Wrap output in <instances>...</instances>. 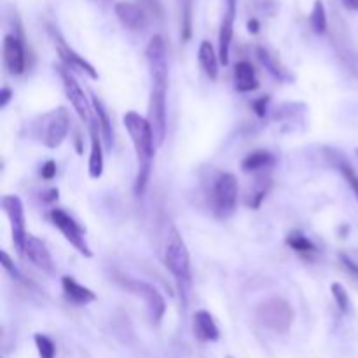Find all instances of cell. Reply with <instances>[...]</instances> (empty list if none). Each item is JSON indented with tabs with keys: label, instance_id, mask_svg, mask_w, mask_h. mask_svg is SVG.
<instances>
[{
	"label": "cell",
	"instance_id": "obj_1",
	"mask_svg": "<svg viewBox=\"0 0 358 358\" xmlns=\"http://www.w3.org/2000/svg\"><path fill=\"white\" fill-rule=\"evenodd\" d=\"M122 122H124V128L128 131L129 138H131L136 152L138 170H136L135 177V194L140 196L143 194L147 184H149L150 171H152L154 150H156V138H154V131L150 128L149 121L140 114H136V112H126Z\"/></svg>",
	"mask_w": 358,
	"mask_h": 358
},
{
	"label": "cell",
	"instance_id": "obj_2",
	"mask_svg": "<svg viewBox=\"0 0 358 358\" xmlns=\"http://www.w3.org/2000/svg\"><path fill=\"white\" fill-rule=\"evenodd\" d=\"M255 317L269 331L287 334L294 324V310L283 297H269L255 310Z\"/></svg>",
	"mask_w": 358,
	"mask_h": 358
},
{
	"label": "cell",
	"instance_id": "obj_3",
	"mask_svg": "<svg viewBox=\"0 0 358 358\" xmlns=\"http://www.w3.org/2000/svg\"><path fill=\"white\" fill-rule=\"evenodd\" d=\"M164 264L178 282L191 280V257H189L187 247H185L180 233L175 227H171L170 234H168L166 247H164Z\"/></svg>",
	"mask_w": 358,
	"mask_h": 358
},
{
	"label": "cell",
	"instance_id": "obj_4",
	"mask_svg": "<svg viewBox=\"0 0 358 358\" xmlns=\"http://www.w3.org/2000/svg\"><path fill=\"white\" fill-rule=\"evenodd\" d=\"M122 285H124L128 292L142 297V301L145 303L149 320L154 325H157L163 320L164 311H166V301H164V297L161 296V292L156 287L145 282H138V280H122Z\"/></svg>",
	"mask_w": 358,
	"mask_h": 358
},
{
	"label": "cell",
	"instance_id": "obj_5",
	"mask_svg": "<svg viewBox=\"0 0 358 358\" xmlns=\"http://www.w3.org/2000/svg\"><path fill=\"white\" fill-rule=\"evenodd\" d=\"M49 217H51L52 226L58 227L59 233L65 236V240L69 241L80 255H84V257L87 259L93 257V252H91L90 245H87L86 241V233H84L83 227H80L69 213L63 212V210L59 208H52Z\"/></svg>",
	"mask_w": 358,
	"mask_h": 358
},
{
	"label": "cell",
	"instance_id": "obj_6",
	"mask_svg": "<svg viewBox=\"0 0 358 358\" xmlns=\"http://www.w3.org/2000/svg\"><path fill=\"white\" fill-rule=\"evenodd\" d=\"M238 180L234 175L222 173L213 185V210L217 217L227 219L236 208Z\"/></svg>",
	"mask_w": 358,
	"mask_h": 358
},
{
	"label": "cell",
	"instance_id": "obj_7",
	"mask_svg": "<svg viewBox=\"0 0 358 358\" xmlns=\"http://www.w3.org/2000/svg\"><path fill=\"white\" fill-rule=\"evenodd\" d=\"M145 58L152 77V86L168 87V55L166 44L161 35H154L145 48Z\"/></svg>",
	"mask_w": 358,
	"mask_h": 358
},
{
	"label": "cell",
	"instance_id": "obj_8",
	"mask_svg": "<svg viewBox=\"0 0 358 358\" xmlns=\"http://www.w3.org/2000/svg\"><path fill=\"white\" fill-rule=\"evenodd\" d=\"M2 208L6 212L7 219L10 222L13 231V241L17 254H24V245H27V231H24V208L20 196L9 194L2 198Z\"/></svg>",
	"mask_w": 358,
	"mask_h": 358
},
{
	"label": "cell",
	"instance_id": "obj_9",
	"mask_svg": "<svg viewBox=\"0 0 358 358\" xmlns=\"http://www.w3.org/2000/svg\"><path fill=\"white\" fill-rule=\"evenodd\" d=\"M147 121L154 131L156 147L163 145L164 138H166V87L152 86Z\"/></svg>",
	"mask_w": 358,
	"mask_h": 358
},
{
	"label": "cell",
	"instance_id": "obj_10",
	"mask_svg": "<svg viewBox=\"0 0 358 358\" xmlns=\"http://www.w3.org/2000/svg\"><path fill=\"white\" fill-rule=\"evenodd\" d=\"M45 131L42 135V142L49 149H58L66 138L70 129V115L65 107H59L58 110H52L45 115Z\"/></svg>",
	"mask_w": 358,
	"mask_h": 358
},
{
	"label": "cell",
	"instance_id": "obj_11",
	"mask_svg": "<svg viewBox=\"0 0 358 358\" xmlns=\"http://www.w3.org/2000/svg\"><path fill=\"white\" fill-rule=\"evenodd\" d=\"M3 65L13 76H20L27 69V56H24V45L21 38L16 35H6L2 44Z\"/></svg>",
	"mask_w": 358,
	"mask_h": 358
},
{
	"label": "cell",
	"instance_id": "obj_12",
	"mask_svg": "<svg viewBox=\"0 0 358 358\" xmlns=\"http://www.w3.org/2000/svg\"><path fill=\"white\" fill-rule=\"evenodd\" d=\"M234 20H236V0H227L219 31V59L222 65L229 63V49L234 34Z\"/></svg>",
	"mask_w": 358,
	"mask_h": 358
},
{
	"label": "cell",
	"instance_id": "obj_13",
	"mask_svg": "<svg viewBox=\"0 0 358 358\" xmlns=\"http://www.w3.org/2000/svg\"><path fill=\"white\" fill-rule=\"evenodd\" d=\"M59 77H62L63 80L66 98L70 100L72 107L76 108L77 115H79L83 121H86L87 115H90V101H87V96L84 94V91L80 90L79 83H77L76 77L70 73V70L66 69H59Z\"/></svg>",
	"mask_w": 358,
	"mask_h": 358
},
{
	"label": "cell",
	"instance_id": "obj_14",
	"mask_svg": "<svg viewBox=\"0 0 358 358\" xmlns=\"http://www.w3.org/2000/svg\"><path fill=\"white\" fill-rule=\"evenodd\" d=\"M115 16L119 17V21L122 23V27H126L128 30L133 31H142L147 27V16L145 10L140 6L133 2H117L114 7Z\"/></svg>",
	"mask_w": 358,
	"mask_h": 358
},
{
	"label": "cell",
	"instance_id": "obj_15",
	"mask_svg": "<svg viewBox=\"0 0 358 358\" xmlns=\"http://www.w3.org/2000/svg\"><path fill=\"white\" fill-rule=\"evenodd\" d=\"M52 38H55V45H56V51H58L59 58L63 59V63H65L69 69H77V70H80L83 73H87L91 79H98V72L93 69V65H91V63H87L83 56H79L72 48H69V44H66L62 37H58V35H52Z\"/></svg>",
	"mask_w": 358,
	"mask_h": 358
},
{
	"label": "cell",
	"instance_id": "obj_16",
	"mask_svg": "<svg viewBox=\"0 0 358 358\" xmlns=\"http://www.w3.org/2000/svg\"><path fill=\"white\" fill-rule=\"evenodd\" d=\"M90 140L91 152L87 171L91 178H100L103 175V150H101V131L98 121H90Z\"/></svg>",
	"mask_w": 358,
	"mask_h": 358
},
{
	"label": "cell",
	"instance_id": "obj_17",
	"mask_svg": "<svg viewBox=\"0 0 358 358\" xmlns=\"http://www.w3.org/2000/svg\"><path fill=\"white\" fill-rule=\"evenodd\" d=\"M192 331H194V336L201 343H215L220 338L215 320L205 310H199L194 313V317H192Z\"/></svg>",
	"mask_w": 358,
	"mask_h": 358
},
{
	"label": "cell",
	"instance_id": "obj_18",
	"mask_svg": "<svg viewBox=\"0 0 358 358\" xmlns=\"http://www.w3.org/2000/svg\"><path fill=\"white\" fill-rule=\"evenodd\" d=\"M24 254H27V257L30 259L31 264L37 266L38 269H42V271H48V273L52 271L51 254H49V250L45 248V245L42 243L38 238L28 234L27 245H24Z\"/></svg>",
	"mask_w": 358,
	"mask_h": 358
},
{
	"label": "cell",
	"instance_id": "obj_19",
	"mask_svg": "<svg viewBox=\"0 0 358 358\" xmlns=\"http://www.w3.org/2000/svg\"><path fill=\"white\" fill-rule=\"evenodd\" d=\"M62 287L66 299H69L72 304H77V306H86V304L93 303V301L96 299L93 290H90L87 287L77 283L72 276H63Z\"/></svg>",
	"mask_w": 358,
	"mask_h": 358
},
{
	"label": "cell",
	"instance_id": "obj_20",
	"mask_svg": "<svg viewBox=\"0 0 358 358\" xmlns=\"http://www.w3.org/2000/svg\"><path fill=\"white\" fill-rule=\"evenodd\" d=\"M234 86L240 93H252L259 87V79L252 63L240 62L234 66Z\"/></svg>",
	"mask_w": 358,
	"mask_h": 358
},
{
	"label": "cell",
	"instance_id": "obj_21",
	"mask_svg": "<svg viewBox=\"0 0 358 358\" xmlns=\"http://www.w3.org/2000/svg\"><path fill=\"white\" fill-rule=\"evenodd\" d=\"M198 59L203 72H205L210 79L215 80L217 77H219V58H217V52L215 49H213L212 42L208 41L201 42L198 51Z\"/></svg>",
	"mask_w": 358,
	"mask_h": 358
},
{
	"label": "cell",
	"instance_id": "obj_22",
	"mask_svg": "<svg viewBox=\"0 0 358 358\" xmlns=\"http://www.w3.org/2000/svg\"><path fill=\"white\" fill-rule=\"evenodd\" d=\"M273 164H275V156L271 152H268V150H254V152L248 154L243 159L241 170L252 173V171L268 170Z\"/></svg>",
	"mask_w": 358,
	"mask_h": 358
},
{
	"label": "cell",
	"instance_id": "obj_23",
	"mask_svg": "<svg viewBox=\"0 0 358 358\" xmlns=\"http://www.w3.org/2000/svg\"><path fill=\"white\" fill-rule=\"evenodd\" d=\"M91 103H93L94 112H96L98 124H100V131H101V138L105 140V143H107L108 147H112V142H114V131H112L110 117H108L107 110H105L103 103L98 100V96L91 98Z\"/></svg>",
	"mask_w": 358,
	"mask_h": 358
},
{
	"label": "cell",
	"instance_id": "obj_24",
	"mask_svg": "<svg viewBox=\"0 0 358 358\" xmlns=\"http://www.w3.org/2000/svg\"><path fill=\"white\" fill-rule=\"evenodd\" d=\"M332 157H334V159H332L331 163L334 164V166L338 168L339 171H341L343 178H345L346 184L350 185V189H352L353 194H355V198L358 199V175H357V171L353 170V168L350 166L348 163H346L345 157L339 156L338 150H336V152H334V150H332Z\"/></svg>",
	"mask_w": 358,
	"mask_h": 358
},
{
	"label": "cell",
	"instance_id": "obj_25",
	"mask_svg": "<svg viewBox=\"0 0 358 358\" xmlns=\"http://www.w3.org/2000/svg\"><path fill=\"white\" fill-rule=\"evenodd\" d=\"M287 245L301 255H311L317 252V247H315L313 241L308 240L306 236H303V234L297 233V231L296 233H290L289 236H287Z\"/></svg>",
	"mask_w": 358,
	"mask_h": 358
},
{
	"label": "cell",
	"instance_id": "obj_26",
	"mask_svg": "<svg viewBox=\"0 0 358 358\" xmlns=\"http://www.w3.org/2000/svg\"><path fill=\"white\" fill-rule=\"evenodd\" d=\"M310 23L317 35H324L325 31H327V13H325V6L322 0H317V2H315L313 10H311L310 16Z\"/></svg>",
	"mask_w": 358,
	"mask_h": 358
},
{
	"label": "cell",
	"instance_id": "obj_27",
	"mask_svg": "<svg viewBox=\"0 0 358 358\" xmlns=\"http://www.w3.org/2000/svg\"><path fill=\"white\" fill-rule=\"evenodd\" d=\"M180 3L182 41H189L192 31V0H178Z\"/></svg>",
	"mask_w": 358,
	"mask_h": 358
},
{
	"label": "cell",
	"instance_id": "obj_28",
	"mask_svg": "<svg viewBox=\"0 0 358 358\" xmlns=\"http://www.w3.org/2000/svg\"><path fill=\"white\" fill-rule=\"evenodd\" d=\"M257 56H259V59H261L262 65H264L266 69L269 70V73H273L276 79H283V77H285V70H283L282 65H280V63L273 58V55L268 51V49L257 48Z\"/></svg>",
	"mask_w": 358,
	"mask_h": 358
},
{
	"label": "cell",
	"instance_id": "obj_29",
	"mask_svg": "<svg viewBox=\"0 0 358 358\" xmlns=\"http://www.w3.org/2000/svg\"><path fill=\"white\" fill-rule=\"evenodd\" d=\"M35 346H37L38 357L41 358H55L56 357V346L48 336L44 334H35L34 336Z\"/></svg>",
	"mask_w": 358,
	"mask_h": 358
},
{
	"label": "cell",
	"instance_id": "obj_30",
	"mask_svg": "<svg viewBox=\"0 0 358 358\" xmlns=\"http://www.w3.org/2000/svg\"><path fill=\"white\" fill-rule=\"evenodd\" d=\"M268 189H269L268 178H266V180H264V178H259L257 184H255L254 192L250 194V199L247 201V205L250 206V208H259V206H261V203H262V199H264L266 192H268Z\"/></svg>",
	"mask_w": 358,
	"mask_h": 358
},
{
	"label": "cell",
	"instance_id": "obj_31",
	"mask_svg": "<svg viewBox=\"0 0 358 358\" xmlns=\"http://www.w3.org/2000/svg\"><path fill=\"white\" fill-rule=\"evenodd\" d=\"M331 290H332V297H334V301H336V304H338L339 310H341L343 313H348L350 311V296H348V292H346L345 287H343L341 283H332Z\"/></svg>",
	"mask_w": 358,
	"mask_h": 358
},
{
	"label": "cell",
	"instance_id": "obj_32",
	"mask_svg": "<svg viewBox=\"0 0 358 358\" xmlns=\"http://www.w3.org/2000/svg\"><path fill=\"white\" fill-rule=\"evenodd\" d=\"M0 259H2L3 269H6V271L9 273V275L13 276V278L21 280V273L17 271V268H16V266H14V262L10 261V257H9V255H7V252H0Z\"/></svg>",
	"mask_w": 358,
	"mask_h": 358
},
{
	"label": "cell",
	"instance_id": "obj_33",
	"mask_svg": "<svg viewBox=\"0 0 358 358\" xmlns=\"http://www.w3.org/2000/svg\"><path fill=\"white\" fill-rule=\"evenodd\" d=\"M339 261H341L343 268H345L346 271L350 273V275H352V276H355V278L358 280V264H355V262H353L352 259H350L348 255H345V254H341V255H339Z\"/></svg>",
	"mask_w": 358,
	"mask_h": 358
},
{
	"label": "cell",
	"instance_id": "obj_34",
	"mask_svg": "<svg viewBox=\"0 0 358 358\" xmlns=\"http://www.w3.org/2000/svg\"><path fill=\"white\" fill-rule=\"evenodd\" d=\"M268 103H269V96H262V98H259V100H255L254 103H252V107H254L255 114H257L259 117H264V115H266V108H268Z\"/></svg>",
	"mask_w": 358,
	"mask_h": 358
},
{
	"label": "cell",
	"instance_id": "obj_35",
	"mask_svg": "<svg viewBox=\"0 0 358 358\" xmlns=\"http://www.w3.org/2000/svg\"><path fill=\"white\" fill-rule=\"evenodd\" d=\"M41 173H42V178H45V180H51V178L56 175V163H55V161H48V163L42 166Z\"/></svg>",
	"mask_w": 358,
	"mask_h": 358
},
{
	"label": "cell",
	"instance_id": "obj_36",
	"mask_svg": "<svg viewBox=\"0 0 358 358\" xmlns=\"http://www.w3.org/2000/svg\"><path fill=\"white\" fill-rule=\"evenodd\" d=\"M10 98H13V91L9 87H2V91H0V108H6Z\"/></svg>",
	"mask_w": 358,
	"mask_h": 358
},
{
	"label": "cell",
	"instance_id": "obj_37",
	"mask_svg": "<svg viewBox=\"0 0 358 358\" xmlns=\"http://www.w3.org/2000/svg\"><path fill=\"white\" fill-rule=\"evenodd\" d=\"M42 199H44V201H48V203L58 199V189H51V191H48L44 196H42Z\"/></svg>",
	"mask_w": 358,
	"mask_h": 358
},
{
	"label": "cell",
	"instance_id": "obj_38",
	"mask_svg": "<svg viewBox=\"0 0 358 358\" xmlns=\"http://www.w3.org/2000/svg\"><path fill=\"white\" fill-rule=\"evenodd\" d=\"M343 6L350 10H358V0H343Z\"/></svg>",
	"mask_w": 358,
	"mask_h": 358
},
{
	"label": "cell",
	"instance_id": "obj_39",
	"mask_svg": "<svg viewBox=\"0 0 358 358\" xmlns=\"http://www.w3.org/2000/svg\"><path fill=\"white\" fill-rule=\"evenodd\" d=\"M248 31H250V34H257L259 31V21L257 20L248 21Z\"/></svg>",
	"mask_w": 358,
	"mask_h": 358
},
{
	"label": "cell",
	"instance_id": "obj_40",
	"mask_svg": "<svg viewBox=\"0 0 358 358\" xmlns=\"http://www.w3.org/2000/svg\"><path fill=\"white\" fill-rule=\"evenodd\" d=\"M94 2H105V0H94Z\"/></svg>",
	"mask_w": 358,
	"mask_h": 358
},
{
	"label": "cell",
	"instance_id": "obj_41",
	"mask_svg": "<svg viewBox=\"0 0 358 358\" xmlns=\"http://www.w3.org/2000/svg\"><path fill=\"white\" fill-rule=\"evenodd\" d=\"M357 156H358V149H357Z\"/></svg>",
	"mask_w": 358,
	"mask_h": 358
}]
</instances>
